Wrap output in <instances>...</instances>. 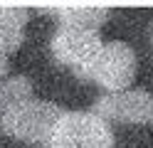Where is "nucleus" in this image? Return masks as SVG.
Wrapping results in <instances>:
<instances>
[{
  "instance_id": "f257e3e1",
  "label": "nucleus",
  "mask_w": 153,
  "mask_h": 148,
  "mask_svg": "<svg viewBox=\"0 0 153 148\" xmlns=\"http://www.w3.org/2000/svg\"><path fill=\"white\" fill-rule=\"evenodd\" d=\"M64 109H59L52 101H42V99H30L22 104L3 106L0 111V128L20 141L35 143V146H47L54 121L59 118Z\"/></svg>"
},
{
  "instance_id": "6e6552de",
  "label": "nucleus",
  "mask_w": 153,
  "mask_h": 148,
  "mask_svg": "<svg viewBox=\"0 0 153 148\" xmlns=\"http://www.w3.org/2000/svg\"><path fill=\"white\" fill-rule=\"evenodd\" d=\"M0 86H3V106H13V104H22V101L35 99V89H32L30 79H27L25 74L10 77Z\"/></svg>"
},
{
  "instance_id": "7ed1b4c3",
  "label": "nucleus",
  "mask_w": 153,
  "mask_h": 148,
  "mask_svg": "<svg viewBox=\"0 0 153 148\" xmlns=\"http://www.w3.org/2000/svg\"><path fill=\"white\" fill-rule=\"evenodd\" d=\"M136 69H138V62H136L133 47L121 42V39H111V42L101 45L97 59L87 69L84 79L99 84L101 89H106L111 94H121L131 86Z\"/></svg>"
},
{
  "instance_id": "9d476101",
  "label": "nucleus",
  "mask_w": 153,
  "mask_h": 148,
  "mask_svg": "<svg viewBox=\"0 0 153 148\" xmlns=\"http://www.w3.org/2000/svg\"><path fill=\"white\" fill-rule=\"evenodd\" d=\"M0 111H3V86H0Z\"/></svg>"
},
{
  "instance_id": "20e7f679",
  "label": "nucleus",
  "mask_w": 153,
  "mask_h": 148,
  "mask_svg": "<svg viewBox=\"0 0 153 148\" xmlns=\"http://www.w3.org/2000/svg\"><path fill=\"white\" fill-rule=\"evenodd\" d=\"M101 37L99 30L89 27H74V25H59L57 32L52 35V54L59 64L74 69L84 79L87 69L97 59L101 49Z\"/></svg>"
},
{
  "instance_id": "39448f33",
  "label": "nucleus",
  "mask_w": 153,
  "mask_h": 148,
  "mask_svg": "<svg viewBox=\"0 0 153 148\" xmlns=\"http://www.w3.org/2000/svg\"><path fill=\"white\" fill-rule=\"evenodd\" d=\"M91 111L104 121L151 123L153 121V94L146 89H126L121 94H106L94 101Z\"/></svg>"
},
{
  "instance_id": "423d86ee",
  "label": "nucleus",
  "mask_w": 153,
  "mask_h": 148,
  "mask_svg": "<svg viewBox=\"0 0 153 148\" xmlns=\"http://www.w3.org/2000/svg\"><path fill=\"white\" fill-rule=\"evenodd\" d=\"M25 7L17 5H0V54H10L25 39V25H27Z\"/></svg>"
},
{
  "instance_id": "f03ea898",
  "label": "nucleus",
  "mask_w": 153,
  "mask_h": 148,
  "mask_svg": "<svg viewBox=\"0 0 153 148\" xmlns=\"http://www.w3.org/2000/svg\"><path fill=\"white\" fill-rule=\"evenodd\" d=\"M45 148H114V128L94 111H62Z\"/></svg>"
},
{
  "instance_id": "1a4fd4ad",
  "label": "nucleus",
  "mask_w": 153,
  "mask_h": 148,
  "mask_svg": "<svg viewBox=\"0 0 153 148\" xmlns=\"http://www.w3.org/2000/svg\"><path fill=\"white\" fill-rule=\"evenodd\" d=\"M7 74V54H0V77Z\"/></svg>"
},
{
  "instance_id": "0eeeda50",
  "label": "nucleus",
  "mask_w": 153,
  "mask_h": 148,
  "mask_svg": "<svg viewBox=\"0 0 153 148\" xmlns=\"http://www.w3.org/2000/svg\"><path fill=\"white\" fill-rule=\"evenodd\" d=\"M50 13L59 17V25L99 30L101 22H106L111 10L104 5H62V7H50Z\"/></svg>"
}]
</instances>
